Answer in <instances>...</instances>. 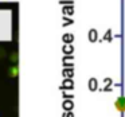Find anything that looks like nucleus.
Instances as JSON below:
<instances>
[{
	"label": "nucleus",
	"mask_w": 125,
	"mask_h": 117,
	"mask_svg": "<svg viewBox=\"0 0 125 117\" xmlns=\"http://www.w3.org/2000/svg\"><path fill=\"white\" fill-rule=\"evenodd\" d=\"M10 75L11 77H18V67H12L11 70H10Z\"/></svg>",
	"instance_id": "1"
}]
</instances>
